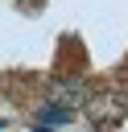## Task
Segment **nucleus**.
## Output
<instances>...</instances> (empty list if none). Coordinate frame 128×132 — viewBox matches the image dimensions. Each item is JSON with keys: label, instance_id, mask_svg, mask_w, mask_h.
<instances>
[{"label": "nucleus", "instance_id": "f257e3e1", "mask_svg": "<svg viewBox=\"0 0 128 132\" xmlns=\"http://www.w3.org/2000/svg\"><path fill=\"white\" fill-rule=\"evenodd\" d=\"M87 111H91V120H95L99 128H107V124H120V120H124L128 103H124L120 95H95V99L87 103Z\"/></svg>", "mask_w": 128, "mask_h": 132}, {"label": "nucleus", "instance_id": "f03ea898", "mask_svg": "<svg viewBox=\"0 0 128 132\" xmlns=\"http://www.w3.org/2000/svg\"><path fill=\"white\" fill-rule=\"evenodd\" d=\"M54 95H58L54 103H70V107H74V103H87V87H83V78H62V82L54 87Z\"/></svg>", "mask_w": 128, "mask_h": 132}, {"label": "nucleus", "instance_id": "7ed1b4c3", "mask_svg": "<svg viewBox=\"0 0 128 132\" xmlns=\"http://www.w3.org/2000/svg\"><path fill=\"white\" fill-rule=\"evenodd\" d=\"M70 116H74L70 107H58V103L50 99V103H41V111H37V124H50V128H54V124H70Z\"/></svg>", "mask_w": 128, "mask_h": 132}]
</instances>
